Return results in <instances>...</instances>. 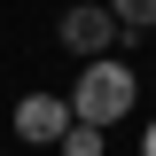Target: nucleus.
<instances>
[{
  "mask_svg": "<svg viewBox=\"0 0 156 156\" xmlns=\"http://www.w3.org/2000/svg\"><path fill=\"white\" fill-rule=\"evenodd\" d=\"M140 156H156V117H148V133H140Z\"/></svg>",
  "mask_w": 156,
  "mask_h": 156,
  "instance_id": "obj_6",
  "label": "nucleus"
},
{
  "mask_svg": "<svg viewBox=\"0 0 156 156\" xmlns=\"http://www.w3.org/2000/svg\"><path fill=\"white\" fill-rule=\"evenodd\" d=\"M62 133H70V101H62V94H23V101H16V140L55 148Z\"/></svg>",
  "mask_w": 156,
  "mask_h": 156,
  "instance_id": "obj_3",
  "label": "nucleus"
},
{
  "mask_svg": "<svg viewBox=\"0 0 156 156\" xmlns=\"http://www.w3.org/2000/svg\"><path fill=\"white\" fill-rule=\"evenodd\" d=\"M55 39L70 47V55H86V62H101L117 47V16L109 8H62V23H55Z\"/></svg>",
  "mask_w": 156,
  "mask_h": 156,
  "instance_id": "obj_2",
  "label": "nucleus"
},
{
  "mask_svg": "<svg viewBox=\"0 0 156 156\" xmlns=\"http://www.w3.org/2000/svg\"><path fill=\"white\" fill-rule=\"evenodd\" d=\"M101 8L117 16V31H148L156 23V0H101Z\"/></svg>",
  "mask_w": 156,
  "mask_h": 156,
  "instance_id": "obj_4",
  "label": "nucleus"
},
{
  "mask_svg": "<svg viewBox=\"0 0 156 156\" xmlns=\"http://www.w3.org/2000/svg\"><path fill=\"white\" fill-rule=\"evenodd\" d=\"M62 101H70V125H94V133H109L117 117H133L140 78L125 70L117 55H101V62H86V70H78V86H70Z\"/></svg>",
  "mask_w": 156,
  "mask_h": 156,
  "instance_id": "obj_1",
  "label": "nucleus"
},
{
  "mask_svg": "<svg viewBox=\"0 0 156 156\" xmlns=\"http://www.w3.org/2000/svg\"><path fill=\"white\" fill-rule=\"evenodd\" d=\"M55 148H62V156H101V148H109V133H94V125H70Z\"/></svg>",
  "mask_w": 156,
  "mask_h": 156,
  "instance_id": "obj_5",
  "label": "nucleus"
}]
</instances>
